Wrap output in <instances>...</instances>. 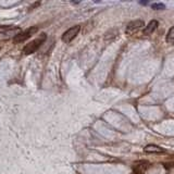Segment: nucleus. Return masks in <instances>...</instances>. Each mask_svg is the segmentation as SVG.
Returning <instances> with one entry per match:
<instances>
[{"instance_id": "1", "label": "nucleus", "mask_w": 174, "mask_h": 174, "mask_svg": "<svg viewBox=\"0 0 174 174\" xmlns=\"http://www.w3.org/2000/svg\"><path fill=\"white\" fill-rule=\"evenodd\" d=\"M46 38H47V35H46L45 33L40 34V36L37 38H35V39H33L32 42H29V44H26V45L24 46V48H23V54H34L35 51H37L38 49H39V47L45 42Z\"/></svg>"}, {"instance_id": "2", "label": "nucleus", "mask_w": 174, "mask_h": 174, "mask_svg": "<svg viewBox=\"0 0 174 174\" xmlns=\"http://www.w3.org/2000/svg\"><path fill=\"white\" fill-rule=\"evenodd\" d=\"M37 31H38L37 26H32V27L25 29L23 32H20L15 37L13 38V42H15V44H20V42H25V40H27L29 37H32L34 34L37 33Z\"/></svg>"}, {"instance_id": "3", "label": "nucleus", "mask_w": 174, "mask_h": 174, "mask_svg": "<svg viewBox=\"0 0 174 174\" xmlns=\"http://www.w3.org/2000/svg\"><path fill=\"white\" fill-rule=\"evenodd\" d=\"M79 29H81V26L79 25H75V26H72L71 29H69L68 31H65L63 33L62 37H61L62 38V42H66V44L71 42L77 36V34L79 33Z\"/></svg>"}, {"instance_id": "4", "label": "nucleus", "mask_w": 174, "mask_h": 174, "mask_svg": "<svg viewBox=\"0 0 174 174\" xmlns=\"http://www.w3.org/2000/svg\"><path fill=\"white\" fill-rule=\"evenodd\" d=\"M145 26V23L141 20H135V21H132L131 23L127 24L126 26V29H125V33L127 35H132V34L138 32L141 29H143Z\"/></svg>"}, {"instance_id": "5", "label": "nucleus", "mask_w": 174, "mask_h": 174, "mask_svg": "<svg viewBox=\"0 0 174 174\" xmlns=\"http://www.w3.org/2000/svg\"><path fill=\"white\" fill-rule=\"evenodd\" d=\"M19 33H20V29H19V27H14V29H8L7 31L0 32V40L9 39V38H11V37L14 38Z\"/></svg>"}, {"instance_id": "6", "label": "nucleus", "mask_w": 174, "mask_h": 174, "mask_svg": "<svg viewBox=\"0 0 174 174\" xmlns=\"http://www.w3.org/2000/svg\"><path fill=\"white\" fill-rule=\"evenodd\" d=\"M149 163L147 161H139L134 166V174H143L148 168Z\"/></svg>"}, {"instance_id": "7", "label": "nucleus", "mask_w": 174, "mask_h": 174, "mask_svg": "<svg viewBox=\"0 0 174 174\" xmlns=\"http://www.w3.org/2000/svg\"><path fill=\"white\" fill-rule=\"evenodd\" d=\"M158 25H159V22L156 21V20H152V21H150L149 23H148V25L145 27V29H144V35H150V34H152L156 29H157Z\"/></svg>"}, {"instance_id": "8", "label": "nucleus", "mask_w": 174, "mask_h": 174, "mask_svg": "<svg viewBox=\"0 0 174 174\" xmlns=\"http://www.w3.org/2000/svg\"><path fill=\"white\" fill-rule=\"evenodd\" d=\"M144 151L147 153H161L164 152V150L161 147H159L157 145H148L144 148Z\"/></svg>"}, {"instance_id": "9", "label": "nucleus", "mask_w": 174, "mask_h": 174, "mask_svg": "<svg viewBox=\"0 0 174 174\" xmlns=\"http://www.w3.org/2000/svg\"><path fill=\"white\" fill-rule=\"evenodd\" d=\"M166 42L170 44H174V26H172L170 29V31L168 32L166 35Z\"/></svg>"}, {"instance_id": "10", "label": "nucleus", "mask_w": 174, "mask_h": 174, "mask_svg": "<svg viewBox=\"0 0 174 174\" xmlns=\"http://www.w3.org/2000/svg\"><path fill=\"white\" fill-rule=\"evenodd\" d=\"M151 8L153 10H163V9H166V6L163 3H160V2H158V3H153L151 6Z\"/></svg>"}]
</instances>
